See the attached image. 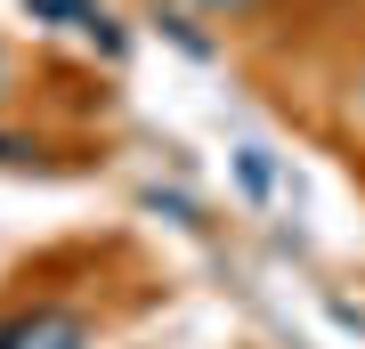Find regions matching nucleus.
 <instances>
[{
  "label": "nucleus",
  "mask_w": 365,
  "mask_h": 349,
  "mask_svg": "<svg viewBox=\"0 0 365 349\" xmlns=\"http://www.w3.org/2000/svg\"><path fill=\"white\" fill-rule=\"evenodd\" d=\"M211 9H252V0H211Z\"/></svg>",
  "instance_id": "obj_1"
},
{
  "label": "nucleus",
  "mask_w": 365,
  "mask_h": 349,
  "mask_svg": "<svg viewBox=\"0 0 365 349\" xmlns=\"http://www.w3.org/2000/svg\"><path fill=\"white\" fill-rule=\"evenodd\" d=\"M0 81H9V57H0Z\"/></svg>",
  "instance_id": "obj_2"
}]
</instances>
